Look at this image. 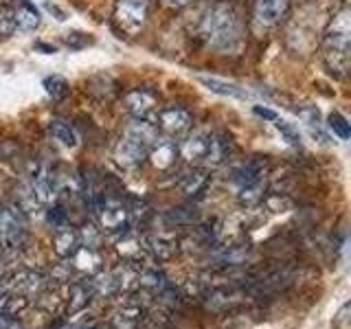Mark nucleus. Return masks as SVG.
<instances>
[{"label": "nucleus", "mask_w": 351, "mask_h": 329, "mask_svg": "<svg viewBox=\"0 0 351 329\" xmlns=\"http://www.w3.org/2000/svg\"><path fill=\"white\" fill-rule=\"evenodd\" d=\"M252 112H255L257 117L270 119V121H277V114H274L272 110H266V108H259V106H255V108H252Z\"/></svg>", "instance_id": "obj_27"}, {"label": "nucleus", "mask_w": 351, "mask_h": 329, "mask_svg": "<svg viewBox=\"0 0 351 329\" xmlns=\"http://www.w3.org/2000/svg\"><path fill=\"white\" fill-rule=\"evenodd\" d=\"M292 0H255L252 5V29L257 33H266L274 29L288 14Z\"/></svg>", "instance_id": "obj_6"}, {"label": "nucleus", "mask_w": 351, "mask_h": 329, "mask_svg": "<svg viewBox=\"0 0 351 329\" xmlns=\"http://www.w3.org/2000/svg\"><path fill=\"white\" fill-rule=\"evenodd\" d=\"M82 329H108V325H104V323H90V325H86Z\"/></svg>", "instance_id": "obj_28"}, {"label": "nucleus", "mask_w": 351, "mask_h": 329, "mask_svg": "<svg viewBox=\"0 0 351 329\" xmlns=\"http://www.w3.org/2000/svg\"><path fill=\"white\" fill-rule=\"evenodd\" d=\"M123 106L128 110V114H132V119H145L149 121L154 114L158 112L160 99L158 95L149 90V88H134L123 97Z\"/></svg>", "instance_id": "obj_8"}, {"label": "nucleus", "mask_w": 351, "mask_h": 329, "mask_svg": "<svg viewBox=\"0 0 351 329\" xmlns=\"http://www.w3.org/2000/svg\"><path fill=\"white\" fill-rule=\"evenodd\" d=\"M176 156H178V147H176V143L169 138L156 141L147 154V158H152V162L156 164L158 169H169L176 162Z\"/></svg>", "instance_id": "obj_13"}, {"label": "nucleus", "mask_w": 351, "mask_h": 329, "mask_svg": "<svg viewBox=\"0 0 351 329\" xmlns=\"http://www.w3.org/2000/svg\"><path fill=\"white\" fill-rule=\"evenodd\" d=\"M200 38L208 49L222 55H239L246 44V31L239 11L230 3H215L200 20Z\"/></svg>", "instance_id": "obj_1"}, {"label": "nucleus", "mask_w": 351, "mask_h": 329, "mask_svg": "<svg viewBox=\"0 0 351 329\" xmlns=\"http://www.w3.org/2000/svg\"><path fill=\"white\" fill-rule=\"evenodd\" d=\"M149 18V0H119L114 5L112 22L123 36H136Z\"/></svg>", "instance_id": "obj_4"}, {"label": "nucleus", "mask_w": 351, "mask_h": 329, "mask_svg": "<svg viewBox=\"0 0 351 329\" xmlns=\"http://www.w3.org/2000/svg\"><path fill=\"white\" fill-rule=\"evenodd\" d=\"M44 90H47V95L53 99V101H62V99L69 95V82L64 80V77L60 75H53V77H47V80L42 82Z\"/></svg>", "instance_id": "obj_20"}, {"label": "nucleus", "mask_w": 351, "mask_h": 329, "mask_svg": "<svg viewBox=\"0 0 351 329\" xmlns=\"http://www.w3.org/2000/svg\"><path fill=\"white\" fill-rule=\"evenodd\" d=\"M49 224H51L55 230L69 224V215H66V211H64L62 206H53L51 211H49Z\"/></svg>", "instance_id": "obj_24"}, {"label": "nucleus", "mask_w": 351, "mask_h": 329, "mask_svg": "<svg viewBox=\"0 0 351 329\" xmlns=\"http://www.w3.org/2000/svg\"><path fill=\"white\" fill-rule=\"evenodd\" d=\"M206 182H208L206 173L193 169V171L184 173L182 178H180V189H182V193H186V195H197V193H202V191H204Z\"/></svg>", "instance_id": "obj_19"}, {"label": "nucleus", "mask_w": 351, "mask_h": 329, "mask_svg": "<svg viewBox=\"0 0 351 329\" xmlns=\"http://www.w3.org/2000/svg\"><path fill=\"white\" fill-rule=\"evenodd\" d=\"M82 248V241H80V230H75L73 226H62L55 230V250L60 252L64 259L73 257L77 250Z\"/></svg>", "instance_id": "obj_14"}, {"label": "nucleus", "mask_w": 351, "mask_h": 329, "mask_svg": "<svg viewBox=\"0 0 351 329\" xmlns=\"http://www.w3.org/2000/svg\"><path fill=\"white\" fill-rule=\"evenodd\" d=\"M158 141V127L145 119H134L125 127L123 136L119 138L114 147V158L121 167H138L147 158L154 143Z\"/></svg>", "instance_id": "obj_3"}, {"label": "nucleus", "mask_w": 351, "mask_h": 329, "mask_svg": "<svg viewBox=\"0 0 351 329\" xmlns=\"http://www.w3.org/2000/svg\"><path fill=\"white\" fill-rule=\"evenodd\" d=\"M197 219H200V213H197V208L191 204L169 208V211L165 213V222L171 226H193Z\"/></svg>", "instance_id": "obj_18"}, {"label": "nucleus", "mask_w": 351, "mask_h": 329, "mask_svg": "<svg viewBox=\"0 0 351 329\" xmlns=\"http://www.w3.org/2000/svg\"><path fill=\"white\" fill-rule=\"evenodd\" d=\"M230 151H233V141H230V136L211 134V143H208L204 164H208V167H217V164H222L230 156Z\"/></svg>", "instance_id": "obj_15"}, {"label": "nucleus", "mask_w": 351, "mask_h": 329, "mask_svg": "<svg viewBox=\"0 0 351 329\" xmlns=\"http://www.w3.org/2000/svg\"><path fill=\"white\" fill-rule=\"evenodd\" d=\"M268 171V162L261 158H248L244 162H239L237 167L230 173V180H233L239 189H246V186H252L257 182H263Z\"/></svg>", "instance_id": "obj_10"}, {"label": "nucleus", "mask_w": 351, "mask_h": 329, "mask_svg": "<svg viewBox=\"0 0 351 329\" xmlns=\"http://www.w3.org/2000/svg\"><path fill=\"white\" fill-rule=\"evenodd\" d=\"M197 82L202 86H206L208 90L215 93V95H222V97H233V99H248L246 88H241L233 82H224V80H217V77H197Z\"/></svg>", "instance_id": "obj_16"}, {"label": "nucleus", "mask_w": 351, "mask_h": 329, "mask_svg": "<svg viewBox=\"0 0 351 329\" xmlns=\"http://www.w3.org/2000/svg\"><path fill=\"white\" fill-rule=\"evenodd\" d=\"M327 125H329V130H332L338 138L349 141V136H351V127H349V123H347V119H345L343 114H340V112H332V114H329V117H327Z\"/></svg>", "instance_id": "obj_22"}, {"label": "nucleus", "mask_w": 351, "mask_h": 329, "mask_svg": "<svg viewBox=\"0 0 351 329\" xmlns=\"http://www.w3.org/2000/svg\"><path fill=\"white\" fill-rule=\"evenodd\" d=\"M277 130L285 138H288V143H292V145H299V143H301V134L290 123H285V121H277Z\"/></svg>", "instance_id": "obj_25"}, {"label": "nucleus", "mask_w": 351, "mask_h": 329, "mask_svg": "<svg viewBox=\"0 0 351 329\" xmlns=\"http://www.w3.org/2000/svg\"><path fill=\"white\" fill-rule=\"evenodd\" d=\"M31 193L36 195V200L40 204L53 202L55 197H58V193H60V175H58V171H53V167H49V164L40 167L36 171V178H33Z\"/></svg>", "instance_id": "obj_9"}, {"label": "nucleus", "mask_w": 351, "mask_h": 329, "mask_svg": "<svg viewBox=\"0 0 351 329\" xmlns=\"http://www.w3.org/2000/svg\"><path fill=\"white\" fill-rule=\"evenodd\" d=\"M16 33V20H14V11H11V5H3L0 7V36L9 38Z\"/></svg>", "instance_id": "obj_23"}, {"label": "nucleus", "mask_w": 351, "mask_h": 329, "mask_svg": "<svg viewBox=\"0 0 351 329\" xmlns=\"http://www.w3.org/2000/svg\"><path fill=\"white\" fill-rule=\"evenodd\" d=\"M191 125H193V117H191L189 110L182 108V106H167L158 112V125L156 127L169 138L184 136L186 132L191 130Z\"/></svg>", "instance_id": "obj_7"}, {"label": "nucleus", "mask_w": 351, "mask_h": 329, "mask_svg": "<svg viewBox=\"0 0 351 329\" xmlns=\"http://www.w3.org/2000/svg\"><path fill=\"white\" fill-rule=\"evenodd\" d=\"M11 11H14L16 31L31 33V31H36L42 25L40 11H38L36 5L31 3V0H14V5H11Z\"/></svg>", "instance_id": "obj_12"}, {"label": "nucleus", "mask_w": 351, "mask_h": 329, "mask_svg": "<svg viewBox=\"0 0 351 329\" xmlns=\"http://www.w3.org/2000/svg\"><path fill=\"white\" fill-rule=\"evenodd\" d=\"M208 143H211V132H204V130H197L193 134H189L180 145V154L186 162H193V164H204L206 160V151H208Z\"/></svg>", "instance_id": "obj_11"}, {"label": "nucleus", "mask_w": 351, "mask_h": 329, "mask_svg": "<svg viewBox=\"0 0 351 329\" xmlns=\"http://www.w3.org/2000/svg\"><path fill=\"white\" fill-rule=\"evenodd\" d=\"M145 248H149V250H152V255L156 257V259H160V261L171 259V257H173V252H176V244H173V241H167V239H162V237H154V239H149Z\"/></svg>", "instance_id": "obj_21"}, {"label": "nucleus", "mask_w": 351, "mask_h": 329, "mask_svg": "<svg viewBox=\"0 0 351 329\" xmlns=\"http://www.w3.org/2000/svg\"><path fill=\"white\" fill-rule=\"evenodd\" d=\"M321 55H323L325 71L332 77H336V80H345L351 60V22H349L347 7L338 11L332 25L325 31Z\"/></svg>", "instance_id": "obj_2"}, {"label": "nucleus", "mask_w": 351, "mask_h": 329, "mask_svg": "<svg viewBox=\"0 0 351 329\" xmlns=\"http://www.w3.org/2000/svg\"><path fill=\"white\" fill-rule=\"evenodd\" d=\"M49 132H51V136L55 141H60L62 145H66V147H77V145H80V136H77L75 127L69 123V121H64L60 117H53L49 121Z\"/></svg>", "instance_id": "obj_17"}, {"label": "nucleus", "mask_w": 351, "mask_h": 329, "mask_svg": "<svg viewBox=\"0 0 351 329\" xmlns=\"http://www.w3.org/2000/svg\"><path fill=\"white\" fill-rule=\"evenodd\" d=\"M27 219L16 206H0V244L5 248H22L27 241Z\"/></svg>", "instance_id": "obj_5"}, {"label": "nucleus", "mask_w": 351, "mask_h": 329, "mask_svg": "<svg viewBox=\"0 0 351 329\" xmlns=\"http://www.w3.org/2000/svg\"><path fill=\"white\" fill-rule=\"evenodd\" d=\"M189 3H191V0H160V5H162V7L176 9V11H178V9H184Z\"/></svg>", "instance_id": "obj_26"}]
</instances>
